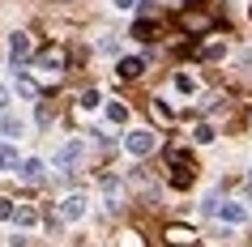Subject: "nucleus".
Instances as JSON below:
<instances>
[{"label":"nucleus","mask_w":252,"mask_h":247,"mask_svg":"<svg viewBox=\"0 0 252 247\" xmlns=\"http://www.w3.org/2000/svg\"><path fill=\"white\" fill-rule=\"evenodd\" d=\"M39 68H43V73H52V77H56V73H64V52H60V47H47V52L39 55Z\"/></svg>","instance_id":"obj_8"},{"label":"nucleus","mask_w":252,"mask_h":247,"mask_svg":"<svg viewBox=\"0 0 252 247\" xmlns=\"http://www.w3.org/2000/svg\"><path fill=\"white\" fill-rule=\"evenodd\" d=\"M150 111H154V115H158L162 124H167V119H171V111H167V107H162V103H150Z\"/></svg>","instance_id":"obj_22"},{"label":"nucleus","mask_w":252,"mask_h":247,"mask_svg":"<svg viewBox=\"0 0 252 247\" xmlns=\"http://www.w3.org/2000/svg\"><path fill=\"white\" fill-rule=\"evenodd\" d=\"M137 0H116V9H133Z\"/></svg>","instance_id":"obj_24"},{"label":"nucleus","mask_w":252,"mask_h":247,"mask_svg":"<svg viewBox=\"0 0 252 247\" xmlns=\"http://www.w3.org/2000/svg\"><path fill=\"white\" fill-rule=\"evenodd\" d=\"M167 162H171V183H175V188H188V183L197 179V162H192L184 149H171Z\"/></svg>","instance_id":"obj_1"},{"label":"nucleus","mask_w":252,"mask_h":247,"mask_svg":"<svg viewBox=\"0 0 252 247\" xmlns=\"http://www.w3.org/2000/svg\"><path fill=\"white\" fill-rule=\"evenodd\" d=\"M192 137H197L201 145H210V141H214V128H210V124H197V132H192Z\"/></svg>","instance_id":"obj_20"},{"label":"nucleus","mask_w":252,"mask_h":247,"mask_svg":"<svg viewBox=\"0 0 252 247\" xmlns=\"http://www.w3.org/2000/svg\"><path fill=\"white\" fill-rule=\"evenodd\" d=\"M13 175H22L26 183H39V179H43V162H39V158H26V162H17Z\"/></svg>","instance_id":"obj_10"},{"label":"nucleus","mask_w":252,"mask_h":247,"mask_svg":"<svg viewBox=\"0 0 252 247\" xmlns=\"http://www.w3.org/2000/svg\"><path fill=\"white\" fill-rule=\"evenodd\" d=\"M0 170H17V149L13 145H0Z\"/></svg>","instance_id":"obj_15"},{"label":"nucleus","mask_w":252,"mask_h":247,"mask_svg":"<svg viewBox=\"0 0 252 247\" xmlns=\"http://www.w3.org/2000/svg\"><path fill=\"white\" fill-rule=\"evenodd\" d=\"M9 60H13V68H22L30 60V34H22V30L9 34Z\"/></svg>","instance_id":"obj_5"},{"label":"nucleus","mask_w":252,"mask_h":247,"mask_svg":"<svg viewBox=\"0 0 252 247\" xmlns=\"http://www.w3.org/2000/svg\"><path fill=\"white\" fill-rule=\"evenodd\" d=\"M81 154H86V145H81V141H64L60 149H56L52 162H56V170H68V166H77V162H81Z\"/></svg>","instance_id":"obj_4"},{"label":"nucleus","mask_w":252,"mask_h":247,"mask_svg":"<svg viewBox=\"0 0 252 247\" xmlns=\"http://www.w3.org/2000/svg\"><path fill=\"white\" fill-rule=\"evenodd\" d=\"M120 77L124 81H137L141 77V73H146V60H141V55H124V60H120V68H116Z\"/></svg>","instance_id":"obj_9"},{"label":"nucleus","mask_w":252,"mask_h":247,"mask_svg":"<svg viewBox=\"0 0 252 247\" xmlns=\"http://www.w3.org/2000/svg\"><path fill=\"white\" fill-rule=\"evenodd\" d=\"M94 107H98V90H86L81 94V111H94Z\"/></svg>","instance_id":"obj_19"},{"label":"nucleus","mask_w":252,"mask_h":247,"mask_svg":"<svg viewBox=\"0 0 252 247\" xmlns=\"http://www.w3.org/2000/svg\"><path fill=\"white\" fill-rule=\"evenodd\" d=\"M210 213L218 221H226V226H244V221H248V209H244V205H231V200H222V205L210 200Z\"/></svg>","instance_id":"obj_3"},{"label":"nucleus","mask_w":252,"mask_h":247,"mask_svg":"<svg viewBox=\"0 0 252 247\" xmlns=\"http://www.w3.org/2000/svg\"><path fill=\"white\" fill-rule=\"evenodd\" d=\"M167 243H175V247L192 243V230H184V226H171V230H167Z\"/></svg>","instance_id":"obj_16"},{"label":"nucleus","mask_w":252,"mask_h":247,"mask_svg":"<svg viewBox=\"0 0 252 247\" xmlns=\"http://www.w3.org/2000/svg\"><path fill=\"white\" fill-rule=\"evenodd\" d=\"M248 188H252V179H248Z\"/></svg>","instance_id":"obj_25"},{"label":"nucleus","mask_w":252,"mask_h":247,"mask_svg":"<svg viewBox=\"0 0 252 247\" xmlns=\"http://www.w3.org/2000/svg\"><path fill=\"white\" fill-rule=\"evenodd\" d=\"M22 132H26V128H22V119H17V115H4V119H0V137H9V141H17Z\"/></svg>","instance_id":"obj_11"},{"label":"nucleus","mask_w":252,"mask_h":247,"mask_svg":"<svg viewBox=\"0 0 252 247\" xmlns=\"http://www.w3.org/2000/svg\"><path fill=\"white\" fill-rule=\"evenodd\" d=\"M13 73H17V94H22V98H39V85H34L22 68H13Z\"/></svg>","instance_id":"obj_12"},{"label":"nucleus","mask_w":252,"mask_h":247,"mask_svg":"<svg viewBox=\"0 0 252 247\" xmlns=\"http://www.w3.org/2000/svg\"><path fill=\"white\" fill-rule=\"evenodd\" d=\"M184 30L188 34H205V30H214V17H205V13H192V9H184Z\"/></svg>","instance_id":"obj_7"},{"label":"nucleus","mask_w":252,"mask_h":247,"mask_svg":"<svg viewBox=\"0 0 252 247\" xmlns=\"http://www.w3.org/2000/svg\"><path fill=\"white\" fill-rule=\"evenodd\" d=\"M175 90L180 94H197V81L188 77V73H175Z\"/></svg>","instance_id":"obj_17"},{"label":"nucleus","mask_w":252,"mask_h":247,"mask_svg":"<svg viewBox=\"0 0 252 247\" xmlns=\"http://www.w3.org/2000/svg\"><path fill=\"white\" fill-rule=\"evenodd\" d=\"M107 119H111V124H124V119H128V107H124V103H111V107H107Z\"/></svg>","instance_id":"obj_18"},{"label":"nucleus","mask_w":252,"mask_h":247,"mask_svg":"<svg viewBox=\"0 0 252 247\" xmlns=\"http://www.w3.org/2000/svg\"><path fill=\"white\" fill-rule=\"evenodd\" d=\"M60 218H64V221H81V218H86V196H81V192L64 196V200H60Z\"/></svg>","instance_id":"obj_6"},{"label":"nucleus","mask_w":252,"mask_h":247,"mask_svg":"<svg viewBox=\"0 0 252 247\" xmlns=\"http://www.w3.org/2000/svg\"><path fill=\"white\" fill-rule=\"evenodd\" d=\"M9 221H17V226H39V213H34L30 205H22V209H13V218H9Z\"/></svg>","instance_id":"obj_14"},{"label":"nucleus","mask_w":252,"mask_h":247,"mask_svg":"<svg viewBox=\"0 0 252 247\" xmlns=\"http://www.w3.org/2000/svg\"><path fill=\"white\" fill-rule=\"evenodd\" d=\"M124 247H141V239L137 234H124Z\"/></svg>","instance_id":"obj_23"},{"label":"nucleus","mask_w":252,"mask_h":247,"mask_svg":"<svg viewBox=\"0 0 252 247\" xmlns=\"http://www.w3.org/2000/svg\"><path fill=\"white\" fill-rule=\"evenodd\" d=\"M154 145H158V137H154V132H146V128H137V132H128V137H124V149H128L133 158L154 154Z\"/></svg>","instance_id":"obj_2"},{"label":"nucleus","mask_w":252,"mask_h":247,"mask_svg":"<svg viewBox=\"0 0 252 247\" xmlns=\"http://www.w3.org/2000/svg\"><path fill=\"white\" fill-rule=\"evenodd\" d=\"M13 218V200H4V196H0V221H9Z\"/></svg>","instance_id":"obj_21"},{"label":"nucleus","mask_w":252,"mask_h":247,"mask_svg":"<svg viewBox=\"0 0 252 247\" xmlns=\"http://www.w3.org/2000/svg\"><path fill=\"white\" fill-rule=\"evenodd\" d=\"M154 34H158V26H154L150 17H141V22H137V26H133V39H141V43H150V39H154Z\"/></svg>","instance_id":"obj_13"}]
</instances>
